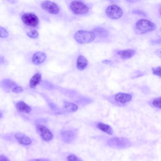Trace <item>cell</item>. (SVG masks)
Returning <instances> with one entry per match:
<instances>
[{"label": "cell", "instance_id": "obj_18", "mask_svg": "<svg viewBox=\"0 0 161 161\" xmlns=\"http://www.w3.org/2000/svg\"><path fill=\"white\" fill-rule=\"evenodd\" d=\"M136 51L134 50L127 49L119 51L118 52V54L120 55L121 58L123 59H128L132 57L135 54Z\"/></svg>", "mask_w": 161, "mask_h": 161}, {"label": "cell", "instance_id": "obj_25", "mask_svg": "<svg viewBox=\"0 0 161 161\" xmlns=\"http://www.w3.org/2000/svg\"><path fill=\"white\" fill-rule=\"evenodd\" d=\"M67 161H82L77 155L74 154H70L67 157Z\"/></svg>", "mask_w": 161, "mask_h": 161}, {"label": "cell", "instance_id": "obj_22", "mask_svg": "<svg viewBox=\"0 0 161 161\" xmlns=\"http://www.w3.org/2000/svg\"><path fill=\"white\" fill-rule=\"evenodd\" d=\"M9 36L8 31L2 26H0V38H6Z\"/></svg>", "mask_w": 161, "mask_h": 161}, {"label": "cell", "instance_id": "obj_10", "mask_svg": "<svg viewBox=\"0 0 161 161\" xmlns=\"http://www.w3.org/2000/svg\"><path fill=\"white\" fill-rule=\"evenodd\" d=\"M132 99L131 95L126 93H118L115 95L114 100L119 103L125 104Z\"/></svg>", "mask_w": 161, "mask_h": 161}, {"label": "cell", "instance_id": "obj_2", "mask_svg": "<svg viewBox=\"0 0 161 161\" xmlns=\"http://www.w3.org/2000/svg\"><path fill=\"white\" fill-rule=\"evenodd\" d=\"M136 29L140 34H145L155 31L156 26L149 20L141 19L136 23Z\"/></svg>", "mask_w": 161, "mask_h": 161}, {"label": "cell", "instance_id": "obj_4", "mask_svg": "<svg viewBox=\"0 0 161 161\" xmlns=\"http://www.w3.org/2000/svg\"><path fill=\"white\" fill-rule=\"evenodd\" d=\"M71 11L75 14H87L89 8L84 3L81 2L73 1L69 4Z\"/></svg>", "mask_w": 161, "mask_h": 161}, {"label": "cell", "instance_id": "obj_16", "mask_svg": "<svg viewBox=\"0 0 161 161\" xmlns=\"http://www.w3.org/2000/svg\"><path fill=\"white\" fill-rule=\"evenodd\" d=\"M62 137L64 142L69 143L73 141L75 138V134L72 131H65L62 133Z\"/></svg>", "mask_w": 161, "mask_h": 161}, {"label": "cell", "instance_id": "obj_5", "mask_svg": "<svg viewBox=\"0 0 161 161\" xmlns=\"http://www.w3.org/2000/svg\"><path fill=\"white\" fill-rule=\"evenodd\" d=\"M21 20L25 25L29 27H36L39 23L37 15L31 13H26L21 16Z\"/></svg>", "mask_w": 161, "mask_h": 161}, {"label": "cell", "instance_id": "obj_30", "mask_svg": "<svg viewBox=\"0 0 161 161\" xmlns=\"http://www.w3.org/2000/svg\"><path fill=\"white\" fill-rule=\"evenodd\" d=\"M49 107H50L52 109H53V110H55V109H56V106H55V105L53 103H49Z\"/></svg>", "mask_w": 161, "mask_h": 161}, {"label": "cell", "instance_id": "obj_1", "mask_svg": "<svg viewBox=\"0 0 161 161\" xmlns=\"http://www.w3.org/2000/svg\"><path fill=\"white\" fill-rule=\"evenodd\" d=\"M96 35L93 32L86 31H80L74 35V39L80 44L91 43L95 40Z\"/></svg>", "mask_w": 161, "mask_h": 161}, {"label": "cell", "instance_id": "obj_21", "mask_svg": "<svg viewBox=\"0 0 161 161\" xmlns=\"http://www.w3.org/2000/svg\"><path fill=\"white\" fill-rule=\"evenodd\" d=\"M27 35L32 39H36L39 36V32L36 30H34L28 32Z\"/></svg>", "mask_w": 161, "mask_h": 161}, {"label": "cell", "instance_id": "obj_26", "mask_svg": "<svg viewBox=\"0 0 161 161\" xmlns=\"http://www.w3.org/2000/svg\"><path fill=\"white\" fill-rule=\"evenodd\" d=\"M153 73L154 75H157L160 77L161 76V67H158L156 68H153L152 69Z\"/></svg>", "mask_w": 161, "mask_h": 161}, {"label": "cell", "instance_id": "obj_8", "mask_svg": "<svg viewBox=\"0 0 161 161\" xmlns=\"http://www.w3.org/2000/svg\"><path fill=\"white\" fill-rule=\"evenodd\" d=\"M36 130L44 141L49 142L53 138L52 133L44 125L38 124L36 126Z\"/></svg>", "mask_w": 161, "mask_h": 161}, {"label": "cell", "instance_id": "obj_15", "mask_svg": "<svg viewBox=\"0 0 161 161\" xmlns=\"http://www.w3.org/2000/svg\"><path fill=\"white\" fill-rule=\"evenodd\" d=\"M97 127L102 131L109 135H112L114 134L113 128L108 124H105L101 122H97Z\"/></svg>", "mask_w": 161, "mask_h": 161}, {"label": "cell", "instance_id": "obj_32", "mask_svg": "<svg viewBox=\"0 0 161 161\" xmlns=\"http://www.w3.org/2000/svg\"><path fill=\"white\" fill-rule=\"evenodd\" d=\"M3 117V113L0 111V119L2 118Z\"/></svg>", "mask_w": 161, "mask_h": 161}, {"label": "cell", "instance_id": "obj_31", "mask_svg": "<svg viewBox=\"0 0 161 161\" xmlns=\"http://www.w3.org/2000/svg\"><path fill=\"white\" fill-rule=\"evenodd\" d=\"M7 2L8 3H12V4H16L18 3V1H8Z\"/></svg>", "mask_w": 161, "mask_h": 161}, {"label": "cell", "instance_id": "obj_3", "mask_svg": "<svg viewBox=\"0 0 161 161\" xmlns=\"http://www.w3.org/2000/svg\"><path fill=\"white\" fill-rule=\"evenodd\" d=\"M107 144L111 147L118 149H124L131 146V142L129 139L124 137H114L109 139Z\"/></svg>", "mask_w": 161, "mask_h": 161}, {"label": "cell", "instance_id": "obj_11", "mask_svg": "<svg viewBox=\"0 0 161 161\" xmlns=\"http://www.w3.org/2000/svg\"><path fill=\"white\" fill-rule=\"evenodd\" d=\"M15 137L18 143L21 145L28 146L32 143V140L29 136L21 133H17L15 135Z\"/></svg>", "mask_w": 161, "mask_h": 161}, {"label": "cell", "instance_id": "obj_24", "mask_svg": "<svg viewBox=\"0 0 161 161\" xmlns=\"http://www.w3.org/2000/svg\"><path fill=\"white\" fill-rule=\"evenodd\" d=\"M152 104L154 107L161 109V97H160L155 99L152 102Z\"/></svg>", "mask_w": 161, "mask_h": 161}, {"label": "cell", "instance_id": "obj_20", "mask_svg": "<svg viewBox=\"0 0 161 161\" xmlns=\"http://www.w3.org/2000/svg\"><path fill=\"white\" fill-rule=\"evenodd\" d=\"M94 34H96L99 37H106L109 35V33L105 29L102 28H97L93 31Z\"/></svg>", "mask_w": 161, "mask_h": 161}, {"label": "cell", "instance_id": "obj_14", "mask_svg": "<svg viewBox=\"0 0 161 161\" xmlns=\"http://www.w3.org/2000/svg\"><path fill=\"white\" fill-rule=\"evenodd\" d=\"M42 80V75L40 73H36L33 76L30 81V86L32 89H34L40 83Z\"/></svg>", "mask_w": 161, "mask_h": 161}, {"label": "cell", "instance_id": "obj_23", "mask_svg": "<svg viewBox=\"0 0 161 161\" xmlns=\"http://www.w3.org/2000/svg\"><path fill=\"white\" fill-rule=\"evenodd\" d=\"M11 91L14 92L15 94H19L22 93L23 91H24V89H23V88H22L21 86H19L17 85L15 87H14V88L12 89Z\"/></svg>", "mask_w": 161, "mask_h": 161}, {"label": "cell", "instance_id": "obj_17", "mask_svg": "<svg viewBox=\"0 0 161 161\" xmlns=\"http://www.w3.org/2000/svg\"><path fill=\"white\" fill-rule=\"evenodd\" d=\"M88 64L87 59L82 55H80L78 57L77 61V67L78 69L83 70L85 69Z\"/></svg>", "mask_w": 161, "mask_h": 161}, {"label": "cell", "instance_id": "obj_9", "mask_svg": "<svg viewBox=\"0 0 161 161\" xmlns=\"http://www.w3.org/2000/svg\"><path fill=\"white\" fill-rule=\"evenodd\" d=\"M47 55L45 53L41 51L36 52L32 57V62L35 65H39L43 64L47 59Z\"/></svg>", "mask_w": 161, "mask_h": 161}, {"label": "cell", "instance_id": "obj_12", "mask_svg": "<svg viewBox=\"0 0 161 161\" xmlns=\"http://www.w3.org/2000/svg\"><path fill=\"white\" fill-rule=\"evenodd\" d=\"M17 85V84L14 81L10 79H4L0 82V86L4 90L7 91L12 90V89Z\"/></svg>", "mask_w": 161, "mask_h": 161}, {"label": "cell", "instance_id": "obj_7", "mask_svg": "<svg viewBox=\"0 0 161 161\" xmlns=\"http://www.w3.org/2000/svg\"><path fill=\"white\" fill-rule=\"evenodd\" d=\"M41 7L43 10L53 15H57L60 13V9L56 3L50 1L41 3Z\"/></svg>", "mask_w": 161, "mask_h": 161}, {"label": "cell", "instance_id": "obj_6", "mask_svg": "<svg viewBox=\"0 0 161 161\" xmlns=\"http://www.w3.org/2000/svg\"><path fill=\"white\" fill-rule=\"evenodd\" d=\"M106 15L109 18L113 19H117L120 18L123 15L122 9L116 5H112L106 8Z\"/></svg>", "mask_w": 161, "mask_h": 161}, {"label": "cell", "instance_id": "obj_13", "mask_svg": "<svg viewBox=\"0 0 161 161\" xmlns=\"http://www.w3.org/2000/svg\"><path fill=\"white\" fill-rule=\"evenodd\" d=\"M16 107L19 112L26 114H29L32 110L30 105L22 101L18 102L16 103Z\"/></svg>", "mask_w": 161, "mask_h": 161}, {"label": "cell", "instance_id": "obj_29", "mask_svg": "<svg viewBox=\"0 0 161 161\" xmlns=\"http://www.w3.org/2000/svg\"><path fill=\"white\" fill-rule=\"evenodd\" d=\"M30 161H49L47 159H33Z\"/></svg>", "mask_w": 161, "mask_h": 161}, {"label": "cell", "instance_id": "obj_19", "mask_svg": "<svg viewBox=\"0 0 161 161\" xmlns=\"http://www.w3.org/2000/svg\"><path fill=\"white\" fill-rule=\"evenodd\" d=\"M64 110L68 113H74L78 110V107L76 104L69 102H64L63 106Z\"/></svg>", "mask_w": 161, "mask_h": 161}, {"label": "cell", "instance_id": "obj_27", "mask_svg": "<svg viewBox=\"0 0 161 161\" xmlns=\"http://www.w3.org/2000/svg\"><path fill=\"white\" fill-rule=\"evenodd\" d=\"M0 161H10V160L4 155H0Z\"/></svg>", "mask_w": 161, "mask_h": 161}, {"label": "cell", "instance_id": "obj_28", "mask_svg": "<svg viewBox=\"0 0 161 161\" xmlns=\"http://www.w3.org/2000/svg\"><path fill=\"white\" fill-rule=\"evenodd\" d=\"M102 63H103V64H113V62L110 61V60H103Z\"/></svg>", "mask_w": 161, "mask_h": 161}]
</instances>
